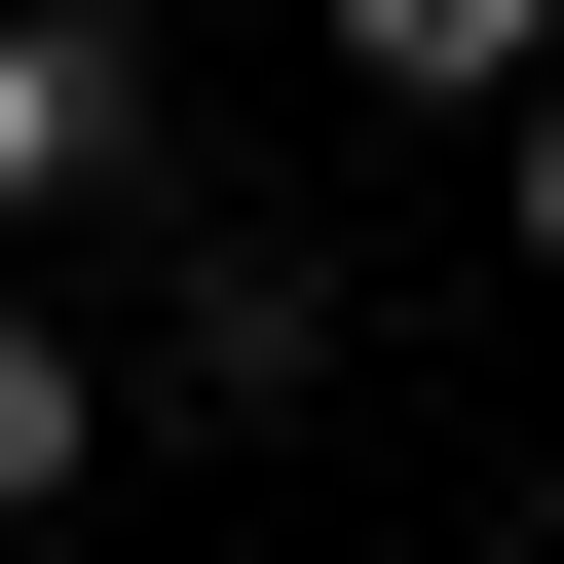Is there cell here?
I'll use <instances>...</instances> for the list:
<instances>
[{"instance_id": "cell-1", "label": "cell", "mask_w": 564, "mask_h": 564, "mask_svg": "<svg viewBox=\"0 0 564 564\" xmlns=\"http://www.w3.org/2000/svg\"><path fill=\"white\" fill-rule=\"evenodd\" d=\"M302 377H339V263L302 226H188L151 263V414H302Z\"/></svg>"}, {"instance_id": "cell-2", "label": "cell", "mask_w": 564, "mask_h": 564, "mask_svg": "<svg viewBox=\"0 0 564 564\" xmlns=\"http://www.w3.org/2000/svg\"><path fill=\"white\" fill-rule=\"evenodd\" d=\"M151 151V0H0V226H76Z\"/></svg>"}, {"instance_id": "cell-3", "label": "cell", "mask_w": 564, "mask_h": 564, "mask_svg": "<svg viewBox=\"0 0 564 564\" xmlns=\"http://www.w3.org/2000/svg\"><path fill=\"white\" fill-rule=\"evenodd\" d=\"M302 39H339V76H377V113H452V151H489V113H527V76H564V0H302Z\"/></svg>"}, {"instance_id": "cell-4", "label": "cell", "mask_w": 564, "mask_h": 564, "mask_svg": "<svg viewBox=\"0 0 564 564\" xmlns=\"http://www.w3.org/2000/svg\"><path fill=\"white\" fill-rule=\"evenodd\" d=\"M113 414H151V377H113L76 302H0V527H76V489H113Z\"/></svg>"}, {"instance_id": "cell-5", "label": "cell", "mask_w": 564, "mask_h": 564, "mask_svg": "<svg viewBox=\"0 0 564 564\" xmlns=\"http://www.w3.org/2000/svg\"><path fill=\"white\" fill-rule=\"evenodd\" d=\"M489 263H527V302H564V76L489 113Z\"/></svg>"}]
</instances>
